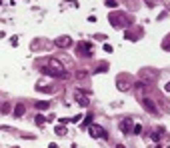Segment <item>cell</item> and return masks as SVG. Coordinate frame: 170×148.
I'll return each instance as SVG.
<instances>
[{"label":"cell","mask_w":170,"mask_h":148,"mask_svg":"<svg viewBox=\"0 0 170 148\" xmlns=\"http://www.w3.org/2000/svg\"><path fill=\"white\" fill-rule=\"evenodd\" d=\"M46 74H50V76H54V78H66L68 76V72L64 70V68H50V66H46V68H42Z\"/></svg>","instance_id":"obj_1"},{"label":"cell","mask_w":170,"mask_h":148,"mask_svg":"<svg viewBox=\"0 0 170 148\" xmlns=\"http://www.w3.org/2000/svg\"><path fill=\"white\" fill-rule=\"evenodd\" d=\"M90 136H92V138H106L108 134H106V130L102 128V126H98V124H90Z\"/></svg>","instance_id":"obj_2"},{"label":"cell","mask_w":170,"mask_h":148,"mask_svg":"<svg viewBox=\"0 0 170 148\" xmlns=\"http://www.w3.org/2000/svg\"><path fill=\"white\" fill-rule=\"evenodd\" d=\"M142 106H144L150 114H158V106L154 104V100H152V98H142Z\"/></svg>","instance_id":"obj_3"},{"label":"cell","mask_w":170,"mask_h":148,"mask_svg":"<svg viewBox=\"0 0 170 148\" xmlns=\"http://www.w3.org/2000/svg\"><path fill=\"white\" fill-rule=\"evenodd\" d=\"M122 22H126V16L124 14H118V12L110 14V24L112 26H122Z\"/></svg>","instance_id":"obj_4"},{"label":"cell","mask_w":170,"mask_h":148,"mask_svg":"<svg viewBox=\"0 0 170 148\" xmlns=\"http://www.w3.org/2000/svg\"><path fill=\"white\" fill-rule=\"evenodd\" d=\"M74 100H76L80 106H88V96L84 94V92H80V90L74 92Z\"/></svg>","instance_id":"obj_5"},{"label":"cell","mask_w":170,"mask_h":148,"mask_svg":"<svg viewBox=\"0 0 170 148\" xmlns=\"http://www.w3.org/2000/svg\"><path fill=\"white\" fill-rule=\"evenodd\" d=\"M78 52H84V56H92V46L88 42H80L78 44Z\"/></svg>","instance_id":"obj_6"},{"label":"cell","mask_w":170,"mask_h":148,"mask_svg":"<svg viewBox=\"0 0 170 148\" xmlns=\"http://www.w3.org/2000/svg\"><path fill=\"white\" fill-rule=\"evenodd\" d=\"M70 44H72V40L68 38V36H60V38L56 40V46H60V48H68Z\"/></svg>","instance_id":"obj_7"},{"label":"cell","mask_w":170,"mask_h":148,"mask_svg":"<svg viewBox=\"0 0 170 148\" xmlns=\"http://www.w3.org/2000/svg\"><path fill=\"white\" fill-rule=\"evenodd\" d=\"M130 128H132V120L130 118H126V120H122V122H120V130H122V132H128Z\"/></svg>","instance_id":"obj_8"},{"label":"cell","mask_w":170,"mask_h":148,"mask_svg":"<svg viewBox=\"0 0 170 148\" xmlns=\"http://www.w3.org/2000/svg\"><path fill=\"white\" fill-rule=\"evenodd\" d=\"M24 112H26V108H24V106H22V104H18V106H16V108H14V114H16V116H22V114H24Z\"/></svg>","instance_id":"obj_9"},{"label":"cell","mask_w":170,"mask_h":148,"mask_svg":"<svg viewBox=\"0 0 170 148\" xmlns=\"http://www.w3.org/2000/svg\"><path fill=\"white\" fill-rule=\"evenodd\" d=\"M48 104H50V102L40 100V102H36V108H38V110H48Z\"/></svg>","instance_id":"obj_10"},{"label":"cell","mask_w":170,"mask_h":148,"mask_svg":"<svg viewBox=\"0 0 170 148\" xmlns=\"http://www.w3.org/2000/svg\"><path fill=\"white\" fill-rule=\"evenodd\" d=\"M160 138H162V130H154V132H152V140H154V142H158Z\"/></svg>","instance_id":"obj_11"},{"label":"cell","mask_w":170,"mask_h":148,"mask_svg":"<svg viewBox=\"0 0 170 148\" xmlns=\"http://www.w3.org/2000/svg\"><path fill=\"white\" fill-rule=\"evenodd\" d=\"M44 122H46V118H44V116H40V114L36 116V124H38V126H42Z\"/></svg>","instance_id":"obj_12"},{"label":"cell","mask_w":170,"mask_h":148,"mask_svg":"<svg viewBox=\"0 0 170 148\" xmlns=\"http://www.w3.org/2000/svg\"><path fill=\"white\" fill-rule=\"evenodd\" d=\"M56 134H66V128H64L62 124H60V126H56Z\"/></svg>","instance_id":"obj_13"},{"label":"cell","mask_w":170,"mask_h":148,"mask_svg":"<svg viewBox=\"0 0 170 148\" xmlns=\"http://www.w3.org/2000/svg\"><path fill=\"white\" fill-rule=\"evenodd\" d=\"M104 2H106L108 8H114V6H116V0H104Z\"/></svg>","instance_id":"obj_14"},{"label":"cell","mask_w":170,"mask_h":148,"mask_svg":"<svg viewBox=\"0 0 170 148\" xmlns=\"http://www.w3.org/2000/svg\"><path fill=\"white\" fill-rule=\"evenodd\" d=\"M144 76L148 78V80H152V78H154L156 74H154V72H148V70H144Z\"/></svg>","instance_id":"obj_15"},{"label":"cell","mask_w":170,"mask_h":148,"mask_svg":"<svg viewBox=\"0 0 170 148\" xmlns=\"http://www.w3.org/2000/svg\"><path fill=\"white\" fill-rule=\"evenodd\" d=\"M64 6H72V8H74V6H76V0H66Z\"/></svg>","instance_id":"obj_16"},{"label":"cell","mask_w":170,"mask_h":148,"mask_svg":"<svg viewBox=\"0 0 170 148\" xmlns=\"http://www.w3.org/2000/svg\"><path fill=\"white\" fill-rule=\"evenodd\" d=\"M92 124V116H86V120H84V126H90Z\"/></svg>","instance_id":"obj_17"},{"label":"cell","mask_w":170,"mask_h":148,"mask_svg":"<svg viewBox=\"0 0 170 148\" xmlns=\"http://www.w3.org/2000/svg\"><path fill=\"white\" fill-rule=\"evenodd\" d=\"M140 132H142V126L136 124V126H134V134H140Z\"/></svg>","instance_id":"obj_18"},{"label":"cell","mask_w":170,"mask_h":148,"mask_svg":"<svg viewBox=\"0 0 170 148\" xmlns=\"http://www.w3.org/2000/svg\"><path fill=\"white\" fill-rule=\"evenodd\" d=\"M80 118H82V116L78 114V116H72V118H70V120H72V122H80Z\"/></svg>","instance_id":"obj_19"},{"label":"cell","mask_w":170,"mask_h":148,"mask_svg":"<svg viewBox=\"0 0 170 148\" xmlns=\"http://www.w3.org/2000/svg\"><path fill=\"white\" fill-rule=\"evenodd\" d=\"M166 92H170V82H168V84H166Z\"/></svg>","instance_id":"obj_20"}]
</instances>
